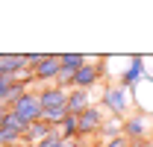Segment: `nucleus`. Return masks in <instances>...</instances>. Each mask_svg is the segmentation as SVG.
<instances>
[{"label":"nucleus","instance_id":"10","mask_svg":"<svg viewBox=\"0 0 153 147\" xmlns=\"http://www.w3.org/2000/svg\"><path fill=\"white\" fill-rule=\"evenodd\" d=\"M118 135H124V118H118V115H106V121L100 124V132H97V141L118 138Z\"/></svg>","mask_w":153,"mask_h":147},{"label":"nucleus","instance_id":"5","mask_svg":"<svg viewBox=\"0 0 153 147\" xmlns=\"http://www.w3.org/2000/svg\"><path fill=\"white\" fill-rule=\"evenodd\" d=\"M144 76H147V71H144V59H141V56H133V59H130V68H124V71L118 74V79H115V82H118V85H124L127 91H133V88L141 85V79H144Z\"/></svg>","mask_w":153,"mask_h":147},{"label":"nucleus","instance_id":"11","mask_svg":"<svg viewBox=\"0 0 153 147\" xmlns=\"http://www.w3.org/2000/svg\"><path fill=\"white\" fill-rule=\"evenodd\" d=\"M21 68H24V56L0 53V76H9V79H12V74H18Z\"/></svg>","mask_w":153,"mask_h":147},{"label":"nucleus","instance_id":"6","mask_svg":"<svg viewBox=\"0 0 153 147\" xmlns=\"http://www.w3.org/2000/svg\"><path fill=\"white\" fill-rule=\"evenodd\" d=\"M56 74H59V53H44V59L33 68V76H36L38 88L41 85H53L56 82Z\"/></svg>","mask_w":153,"mask_h":147},{"label":"nucleus","instance_id":"9","mask_svg":"<svg viewBox=\"0 0 153 147\" xmlns=\"http://www.w3.org/2000/svg\"><path fill=\"white\" fill-rule=\"evenodd\" d=\"M47 135H53V127H47L44 121H36V124H30V127L24 129V135H21V144L36 147L38 141H44Z\"/></svg>","mask_w":153,"mask_h":147},{"label":"nucleus","instance_id":"14","mask_svg":"<svg viewBox=\"0 0 153 147\" xmlns=\"http://www.w3.org/2000/svg\"><path fill=\"white\" fill-rule=\"evenodd\" d=\"M65 115H68L65 109H41V121H44L47 127H53V129H56L59 124L65 121Z\"/></svg>","mask_w":153,"mask_h":147},{"label":"nucleus","instance_id":"16","mask_svg":"<svg viewBox=\"0 0 153 147\" xmlns=\"http://www.w3.org/2000/svg\"><path fill=\"white\" fill-rule=\"evenodd\" d=\"M130 141L124 138V135H118V138H106V141H97V147H127Z\"/></svg>","mask_w":153,"mask_h":147},{"label":"nucleus","instance_id":"1","mask_svg":"<svg viewBox=\"0 0 153 147\" xmlns=\"http://www.w3.org/2000/svg\"><path fill=\"white\" fill-rule=\"evenodd\" d=\"M97 106L106 112V115H118V118H127L130 112H133V94L127 91L124 85H118L115 79L109 82H103V85H97Z\"/></svg>","mask_w":153,"mask_h":147},{"label":"nucleus","instance_id":"12","mask_svg":"<svg viewBox=\"0 0 153 147\" xmlns=\"http://www.w3.org/2000/svg\"><path fill=\"white\" fill-rule=\"evenodd\" d=\"M85 62H88V56H82V53H59V65L68 68L71 74H76Z\"/></svg>","mask_w":153,"mask_h":147},{"label":"nucleus","instance_id":"8","mask_svg":"<svg viewBox=\"0 0 153 147\" xmlns=\"http://www.w3.org/2000/svg\"><path fill=\"white\" fill-rule=\"evenodd\" d=\"M88 106H94V88L91 91H82V88H68V103H65V112L68 115H79Z\"/></svg>","mask_w":153,"mask_h":147},{"label":"nucleus","instance_id":"2","mask_svg":"<svg viewBox=\"0 0 153 147\" xmlns=\"http://www.w3.org/2000/svg\"><path fill=\"white\" fill-rule=\"evenodd\" d=\"M124 138L127 141H144V138H153V115H144V112H130L124 118Z\"/></svg>","mask_w":153,"mask_h":147},{"label":"nucleus","instance_id":"20","mask_svg":"<svg viewBox=\"0 0 153 147\" xmlns=\"http://www.w3.org/2000/svg\"><path fill=\"white\" fill-rule=\"evenodd\" d=\"M15 147H27V144H15Z\"/></svg>","mask_w":153,"mask_h":147},{"label":"nucleus","instance_id":"15","mask_svg":"<svg viewBox=\"0 0 153 147\" xmlns=\"http://www.w3.org/2000/svg\"><path fill=\"white\" fill-rule=\"evenodd\" d=\"M12 79L9 76H0V106H9V94H12Z\"/></svg>","mask_w":153,"mask_h":147},{"label":"nucleus","instance_id":"17","mask_svg":"<svg viewBox=\"0 0 153 147\" xmlns=\"http://www.w3.org/2000/svg\"><path fill=\"white\" fill-rule=\"evenodd\" d=\"M36 147H62V138L56 135V129H53V135H47L44 141H38Z\"/></svg>","mask_w":153,"mask_h":147},{"label":"nucleus","instance_id":"19","mask_svg":"<svg viewBox=\"0 0 153 147\" xmlns=\"http://www.w3.org/2000/svg\"><path fill=\"white\" fill-rule=\"evenodd\" d=\"M6 118H9V106H0V129L6 127Z\"/></svg>","mask_w":153,"mask_h":147},{"label":"nucleus","instance_id":"7","mask_svg":"<svg viewBox=\"0 0 153 147\" xmlns=\"http://www.w3.org/2000/svg\"><path fill=\"white\" fill-rule=\"evenodd\" d=\"M36 94H38L41 109H65V103H68V91L59 85H41Z\"/></svg>","mask_w":153,"mask_h":147},{"label":"nucleus","instance_id":"4","mask_svg":"<svg viewBox=\"0 0 153 147\" xmlns=\"http://www.w3.org/2000/svg\"><path fill=\"white\" fill-rule=\"evenodd\" d=\"M9 109L15 112L27 127H30V124H36V121H41V103H38V94L33 91V88H27L18 100H12V103H9Z\"/></svg>","mask_w":153,"mask_h":147},{"label":"nucleus","instance_id":"18","mask_svg":"<svg viewBox=\"0 0 153 147\" xmlns=\"http://www.w3.org/2000/svg\"><path fill=\"white\" fill-rule=\"evenodd\" d=\"M127 147H153V138H144V141H130Z\"/></svg>","mask_w":153,"mask_h":147},{"label":"nucleus","instance_id":"13","mask_svg":"<svg viewBox=\"0 0 153 147\" xmlns=\"http://www.w3.org/2000/svg\"><path fill=\"white\" fill-rule=\"evenodd\" d=\"M59 138H76V115H65V121L56 127Z\"/></svg>","mask_w":153,"mask_h":147},{"label":"nucleus","instance_id":"3","mask_svg":"<svg viewBox=\"0 0 153 147\" xmlns=\"http://www.w3.org/2000/svg\"><path fill=\"white\" fill-rule=\"evenodd\" d=\"M103 121H106V112L100 109L97 103H94V106H88L85 112H79V115H76V138H82V141L97 138Z\"/></svg>","mask_w":153,"mask_h":147}]
</instances>
